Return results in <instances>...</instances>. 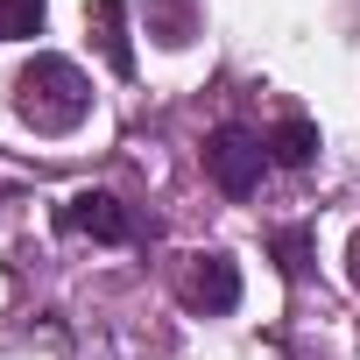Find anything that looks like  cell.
Listing matches in <instances>:
<instances>
[{
    "label": "cell",
    "instance_id": "cell-1",
    "mask_svg": "<svg viewBox=\"0 0 360 360\" xmlns=\"http://www.w3.org/2000/svg\"><path fill=\"white\" fill-rule=\"evenodd\" d=\"M15 113H22V127H36V134H71V127H85V113H92V85H85V71H78L71 57L36 50V57L15 71Z\"/></svg>",
    "mask_w": 360,
    "mask_h": 360
},
{
    "label": "cell",
    "instance_id": "cell-2",
    "mask_svg": "<svg viewBox=\"0 0 360 360\" xmlns=\"http://www.w3.org/2000/svg\"><path fill=\"white\" fill-rule=\"evenodd\" d=\"M262 169H269V141L262 134H248V127H212L205 134V176L226 198H255Z\"/></svg>",
    "mask_w": 360,
    "mask_h": 360
},
{
    "label": "cell",
    "instance_id": "cell-3",
    "mask_svg": "<svg viewBox=\"0 0 360 360\" xmlns=\"http://www.w3.org/2000/svg\"><path fill=\"white\" fill-rule=\"evenodd\" d=\"M184 304L205 311V318H226V311L240 304V269H233V255H191V269H184Z\"/></svg>",
    "mask_w": 360,
    "mask_h": 360
},
{
    "label": "cell",
    "instance_id": "cell-4",
    "mask_svg": "<svg viewBox=\"0 0 360 360\" xmlns=\"http://www.w3.org/2000/svg\"><path fill=\"white\" fill-rule=\"evenodd\" d=\"M64 233H92V240H134V212L113 198V191H78L64 212Z\"/></svg>",
    "mask_w": 360,
    "mask_h": 360
},
{
    "label": "cell",
    "instance_id": "cell-5",
    "mask_svg": "<svg viewBox=\"0 0 360 360\" xmlns=\"http://www.w3.org/2000/svg\"><path fill=\"white\" fill-rule=\"evenodd\" d=\"M85 22H92V36H99V57L127 78L134 71V43H127V8L120 0H85Z\"/></svg>",
    "mask_w": 360,
    "mask_h": 360
},
{
    "label": "cell",
    "instance_id": "cell-6",
    "mask_svg": "<svg viewBox=\"0 0 360 360\" xmlns=\"http://www.w3.org/2000/svg\"><path fill=\"white\" fill-rule=\"evenodd\" d=\"M269 162H283V169H311V155H318V120H304V113H283L269 134Z\"/></svg>",
    "mask_w": 360,
    "mask_h": 360
},
{
    "label": "cell",
    "instance_id": "cell-7",
    "mask_svg": "<svg viewBox=\"0 0 360 360\" xmlns=\"http://www.w3.org/2000/svg\"><path fill=\"white\" fill-rule=\"evenodd\" d=\"M148 36L169 43V50H184L198 36V0H148Z\"/></svg>",
    "mask_w": 360,
    "mask_h": 360
},
{
    "label": "cell",
    "instance_id": "cell-8",
    "mask_svg": "<svg viewBox=\"0 0 360 360\" xmlns=\"http://www.w3.org/2000/svg\"><path fill=\"white\" fill-rule=\"evenodd\" d=\"M43 15H50V0H0V36L29 43V36H43Z\"/></svg>",
    "mask_w": 360,
    "mask_h": 360
},
{
    "label": "cell",
    "instance_id": "cell-9",
    "mask_svg": "<svg viewBox=\"0 0 360 360\" xmlns=\"http://www.w3.org/2000/svg\"><path fill=\"white\" fill-rule=\"evenodd\" d=\"M276 255H283V276H304V262H311V233H304V226L276 233Z\"/></svg>",
    "mask_w": 360,
    "mask_h": 360
},
{
    "label": "cell",
    "instance_id": "cell-10",
    "mask_svg": "<svg viewBox=\"0 0 360 360\" xmlns=\"http://www.w3.org/2000/svg\"><path fill=\"white\" fill-rule=\"evenodd\" d=\"M346 276H353V290H360V233H353V248H346Z\"/></svg>",
    "mask_w": 360,
    "mask_h": 360
}]
</instances>
